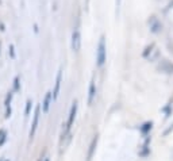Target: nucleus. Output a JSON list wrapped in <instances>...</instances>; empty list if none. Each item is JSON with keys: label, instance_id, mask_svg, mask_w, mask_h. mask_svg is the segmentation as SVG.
Here are the masks:
<instances>
[{"label": "nucleus", "instance_id": "obj_16", "mask_svg": "<svg viewBox=\"0 0 173 161\" xmlns=\"http://www.w3.org/2000/svg\"><path fill=\"white\" fill-rule=\"evenodd\" d=\"M0 30L4 31V24H3V23H0Z\"/></svg>", "mask_w": 173, "mask_h": 161}, {"label": "nucleus", "instance_id": "obj_19", "mask_svg": "<svg viewBox=\"0 0 173 161\" xmlns=\"http://www.w3.org/2000/svg\"><path fill=\"white\" fill-rule=\"evenodd\" d=\"M0 49H2V43H0ZM0 53H2V52H0Z\"/></svg>", "mask_w": 173, "mask_h": 161}, {"label": "nucleus", "instance_id": "obj_6", "mask_svg": "<svg viewBox=\"0 0 173 161\" xmlns=\"http://www.w3.org/2000/svg\"><path fill=\"white\" fill-rule=\"evenodd\" d=\"M61 80H62V72L58 71L57 73V79H56V87H54V91H53V99H57L58 98V92H60V87H61Z\"/></svg>", "mask_w": 173, "mask_h": 161}, {"label": "nucleus", "instance_id": "obj_11", "mask_svg": "<svg viewBox=\"0 0 173 161\" xmlns=\"http://www.w3.org/2000/svg\"><path fill=\"white\" fill-rule=\"evenodd\" d=\"M30 110H31V100H27V103H26V111H24V115H26V117H28Z\"/></svg>", "mask_w": 173, "mask_h": 161}, {"label": "nucleus", "instance_id": "obj_14", "mask_svg": "<svg viewBox=\"0 0 173 161\" xmlns=\"http://www.w3.org/2000/svg\"><path fill=\"white\" fill-rule=\"evenodd\" d=\"M146 127H143V129H142V131H143V133H145V131L146 130H149V129H151V123H146V125H145Z\"/></svg>", "mask_w": 173, "mask_h": 161}, {"label": "nucleus", "instance_id": "obj_20", "mask_svg": "<svg viewBox=\"0 0 173 161\" xmlns=\"http://www.w3.org/2000/svg\"><path fill=\"white\" fill-rule=\"evenodd\" d=\"M0 4H2V0H0Z\"/></svg>", "mask_w": 173, "mask_h": 161}, {"label": "nucleus", "instance_id": "obj_13", "mask_svg": "<svg viewBox=\"0 0 173 161\" xmlns=\"http://www.w3.org/2000/svg\"><path fill=\"white\" fill-rule=\"evenodd\" d=\"M10 54H11V58H15V48H14V45H10Z\"/></svg>", "mask_w": 173, "mask_h": 161}, {"label": "nucleus", "instance_id": "obj_17", "mask_svg": "<svg viewBox=\"0 0 173 161\" xmlns=\"http://www.w3.org/2000/svg\"><path fill=\"white\" fill-rule=\"evenodd\" d=\"M4 131H6V130H0V135H2V134L4 133Z\"/></svg>", "mask_w": 173, "mask_h": 161}, {"label": "nucleus", "instance_id": "obj_5", "mask_svg": "<svg viewBox=\"0 0 173 161\" xmlns=\"http://www.w3.org/2000/svg\"><path fill=\"white\" fill-rule=\"evenodd\" d=\"M12 96H14V91H10L6 96V100H4V107H6V117L7 119L11 117V102H12Z\"/></svg>", "mask_w": 173, "mask_h": 161}, {"label": "nucleus", "instance_id": "obj_12", "mask_svg": "<svg viewBox=\"0 0 173 161\" xmlns=\"http://www.w3.org/2000/svg\"><path fill=\"white\" fill-rule=\"evenodd\" d=\"M6 141H7V133L4 131V133H3L2 135H0V146H3Z\"/></svg>", "mask_w": 173, "mask_h": 161}, {"label": "nucleus", "instance_id": "obj_8", "mask_svg": "<svg viewBox=\"0 0 173 161\" xmlns=\"http://www.w3.org/2000/svg\"><path fill=\"white\" fill-rule=\"evenodd\" d=\"M52 99H53V95L52 92H47L46 93V96H45V100H43V104H42V110H43V113L46 114L49 108H50V103H52Z\"/></svg>", "mask_w": 173, "mask_h": 161}, {"label": "nucleus", "instance_id": "obj_1", "mask_svg": "<svg viewBox=\"0 0 173 161\" xmlns=\"http://www.w3.org/2000/svg\"><path fill=\"white\" fill-rule=\"evenodd\" d=\"M106 41H104V37H101L100 41H99V45H97V50H96V64L97 67H103L106 63Z\"/></svg>", "mask_w": 173, "mask_h": 161}, {"label": "nucleus", "instance_id": "obj_10", "mask_svg": "<svg viewBox=\"0 0 173 161\" xmlns=\"http://www.w3.org/2000/svg\"><path fill=\"white\" fill-rule=\"evenodd\" d=\"M14 92H19L20 91V83H19V76H16L14 79Z\"/></svg>", "mask_w": 173, "mask_h": 161}, {"label": "nucleus", "instance_id": "obj_9", "mask_svg": "<svg viewBox=\"0 0 173 161\" xmlns=\"http://www.w3.org/2000/svg\"><path fill=\"white\" fill-rule=\"evenodd\" d=\"M95 95H96V87H95V81L92 80V81H91V84H89V95H88V104L89 106L92 104Z\"/></svg>", "mask_w": 173, "mask_h": 161}, {"label": "nucleus", "instance_id": "obj_15", "mask_svg": "<svg viewBox=\"0 0 173 161\" xmlns=\"http://www.w3.org/2000/svg\"><path fill=\"white\" fill-rule=\"evenodd\" d=\"M119 7H121V0H116V11H119Z\"/></svg>", "mask_w": 173, "mask_h": 161}, {"label": "nucleus", "instance_id": "obj_21", "mask_svg": "<svg viewBox=\"0 0 173 161\" xmlns=\"http://www.w3.org/2000/svg\"><path fill=\"white\" fill-rule=\"evenodd\" d=\"M39 161H42V160H39Z\"/></svg>", "mask_w": 173, "mask_h": 161}, {"label": "nucleus", "instance_id": "obj_18", "mask_svg": "<svg viewBox=\"0 0 173 161\" xmlns=\"http://www.w3.org/2000/svg\"><path fill=\"white\" fill-rule=\"evenodd\" d=\"M43 161H50V160H49V157H46V158H45Z\"/></svg>", "mask_w": 173, "mask_h": 161}, {"label": "nucleus", "instance_id": "obj_7", "mask_svg": "<svg viewBox=\"0 0 173 161\" xmlns=\"http://www.w3.org/2000/svg\"><path fill=\"white\" fill-rule=\"evenodd\" d=\"M97 135H95L93 139H92V142H91V145H89V150H88V154H86V161H91L93 157V153H95V149H96V145H97Z\"/></svg>", "mask_w": 173, "mask_h": 161}, {"label": "nucleus", "instance_id": "obj_3", "mask_svg": "<svg viewBox=\"0 0 173 161\" xmlns=\"http://www.w3.org/2000/svg\"><path fill=\"white\" fill-rule=\"evenodd\" d=\"M80 48H81V34L79 28H76L72 33V50L77 53L80 50Z\"/></svg>", "mask_w": 173, "mask_h": 161}, {"label": "nucleus", "instance_id": "obj_22", "mask_svg": "<svg viewBox=\"0 0 173 161\" xmlns=\"http://www.w3.org/2000/svg\"><path fill=\"white\" fill-rule=\"evenodd\" d=\"M0 161H3V160H0Z\"/></svg>", "mask_w": 173, "mask_h": 161}, {"label": "nucleus", "instance_id": "obj_2", "mask_svg": "<svg viewBox=\"0 0 173 161\" xmlns=\"http://www.w3.org/2000/svg\"><path fill=\"white\" fill-rule=\"evenodd\" d=\"M76 114H77V102H73V104L71 107V113H69V117L67 121V125H65V131L62 133V138H65V135H68V133L71 131L73 123H75V119H76Z\"/></svg>", "mask_w": 173, "mask_h": 161}, {"label": "nucleus", "instance_id": "obj_4", "mask_svg": "<svg viewBox=\"0 0 173 161\" xmlns=\"http://www.w3.org/2000/svg\"><path fill=\"white\" fill-rule=\"evenodd\" d=\"M39 117H41V106H37V107H35V113H34V119H32V123H31V130H30V141L32 139V137L35 135L37 127H38V123H39Z\"/></svg>", "mask_w": 173, "mask_h": 161}]
</instances>
